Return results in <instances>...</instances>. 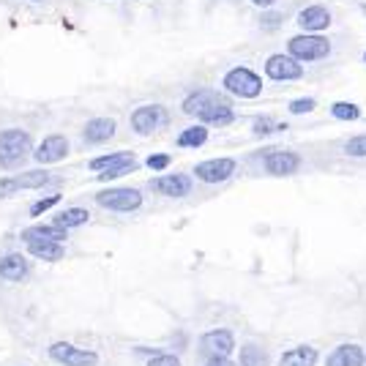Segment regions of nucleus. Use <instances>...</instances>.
<instances>
[{
	"label": "nucleus",
	"mask_w": 366,
	"mask_h": 366,
	"mask_svg": "<svg viewBox=\"0 0 366 366\" xmlns=\"http://www.w3.org/2000/svg\"><path fill=\"white\" fill-rule=\"evenodd\" d=\"M33 154V137L25 129H3L0 131V167L3 170H17L22 161H28Z\"/></svg>",
	"instance_id": "obj_1"
},
{
	"label": "nucleus",
	"mask_w": 366,
	"mask_h": 366,
	"mask_svg": "<svg viewBox=\"0 0 366 366\" xmlns=\"http://www.w3.org/2000/svg\"><path fill=\"white\" fill-rule=\"evenodd\" d=\"M55 181V175L47 167H38V170H28V173L19 175H6L0 178V200H9L19 192H31V189H44Z\"/></svg>",
	"instance_id": "obj_2"
},
{
	"label": "nucleus",
	"mask_w": 366,
	"mask_h": 366,
	"mask_svg": "<svg viewBox=\"0 0 366 366\" xmlns=\"http://www.w3.org/2000/svg\"><path fill=\"white\" fill-rule=\"evenodd\" d=\"M222 85L230 96L235 99H257L262 93V80L257 71H252L249 66H235L225 74Z\"/></svg>",
	"instance_id": "obj_3"
},
{
	"label": "nucleus",
	"mask_w": 366,
	"mask_h": 366,
	"mask_svg": "<svg viewBox=\"0 0 366 366\" xmlns=\"http://www.w3.org/2000/svg\"><path fill=\"white\" fill-rule=\"evenodd\" d=\"M142 192L131 189V186H112V189H102L96 192V205L112 213H131V210L142 208Z\"/></svg>",
	"instance_id": "obj_4"
},
{
	"label": "nucleus",
	"mask_w": 366,
	"mask_h": 366,
	"mask_svg": "<svg viewBox=\"0 0 366 366\" xmlns=\"http://www.w3.org/2000/svg\"><path fill=\"white\" fill-rule=\"evenodd\" d=\"M287 55L296 60H325L331 55V41L320 33H301L287 41Z\"/></svg>",
	"instance_id": "obj_5"
},
{
	"label": "nucleus",
	"mask_w": 366,
	"mask_h": 366,
	"mask_svg": "<svg viewBox=\"0 0 366 366\" xmlns=\"http://www.w3.org/2000/svg\"><path fill=\"white\" fill-rule=\"evenodd\" d=\"M167 123H170V112H167V107L164 104H142V107H137V109L131 112V118H129L131 131L140 134V137L156 134L158 129H164Z\"/></svg>",
	"instance_id": "obj_6"
},
{
	"label": "nucleus",
	"mask_w": 366,
	"mask_h": 366,
	"mask_svg": "<svg viewBox=\"0 0 366 366\" xmlns=\"http://www.w3.org/2000/svg\"><path fill=\"white\" fill-rule=\"evenodd\" d=\"M47 355H50V361H55V364H60V366H96L99 364V352L77 348V345H71V342H53V345L47 348Z\"/></svg>",
	"instance_id": "obj_7"
},
{
	"label": "nucleus",
	"mask_w": 366,
	"mask_h": 366,
	"mask_svg": "<svg viewBox=\"0 0 366 366\" xmlns=\"http://www.w3.org/2000/svg\"><path fill=\"white\" fill-rule=\"evenodd\" d=\"M222 104H227V99L222 93H216V90H210V87H200V90H194V93H189V96L183 99L181 109L203 123L216 107H222Z\"/></svg>",
	"instance_id": "obj_8"
},
{
	"label": "nucleus",
	"mask_w": 366,
	"mask_h": 366,
	"mask_svg": "<svg viewBox=\"0 0 366 366\" xmlns=\"http://www.w3.org/2000/svg\"><path fill=\"white\" fill-rule=\"evenodd\" d=\"M69 151H71V142L66 134H47V137L33 148L31 158H33L38 167H50V164L63 161V158L69 156Z\"/></svg>",
	"instance_id": "obj_9"
},
{
	"label": "nucleus",
	"mask_w": 366,
	"mask_h": 366,
	"mask_svg": "<svg viewBox=\"0 0 366 366\" xmlns=\"http://www.w3.org/2000/svg\"><path fill=\"white\" fill-rule=\"evenodd\" d=\"M265 77L274 80V82H293V80L303 77V66H301V60H296L287 53L271 55L265 60Z\"/></svg>",
	"instance_id": "obj_10"
},
{
	"label": "nucleus",
	"mask_w": 366,
	"mask_h": 366,
	"mask_svg": "<svg viewBox=\"0 0 366 366\" xmlns=\"http://www.w3.org/2000/svg\"><path fill=\"white\" fill-rule=\"evenodd\" d=\"M192 178L186 173H173V175H158L151 181V189L161 197H173V200H181V197H189L192 194Z\"/></svg>",
	"instance_id": "obj_11"
},
{
	"label": "nucleus",
	"mask_w": 366,
	"mask_h": 366,
	"mask_svg": "<svg viewBox=\"0 0 366 366\" xmlns=\"http://www.w3.org/2000/svg\"><path fill=\"white\" fill-rule=\"evenodd\" d=\"M31 260L22 254V252H6L0 257V279L11 281V284H19V281L31 279Z\"/></svg>",
	"instance_id": "obj_12"
},
{
	"label": "nucleus",
	"mask_w": 366,
	"mask_h": 366,
	"mask_svg": "<svg viewBox=\"0 0 366 366\" xmlns=\"http://www.w3.org/2000/svg\"><path fill=\"white\" fill-rule=\"evenodd\" d=\"M331 22H333L331 11H328L325 6H320V3L303 6L296 17V25L303 31V33H320V31L331 28Z\"/></svg>",
	"instance_id": "obj_13"
},
{
	"label": "nucleus",
	"mask_w": 366,
	"mask_h": 366,
	"mask_svg": "<svg viewBox=\"0 0 366 366\" xmlns=\"http://www.w3.org/2000/svg\"><path fill=\"white\" fill-rule=\"evenodd\" d=\"M238 167L235 158H208V161H200L194 167V175L203 181V183H222L227 178H232Z\"/></svg>",
	"instance_id": "obj_14"
},
{
	"label": "nucleus",
	"mask_w": 366,
	"mask_h": 366,
	"mask_svg": "<svg viewBox=\"0 0 366 366\" xmlns=\"http://www.w3.org/2000/svg\"><path fill=\"white\" fill-rule=\"evenodd\" d=\"M265 173L276 175V178H287V175H296L298 167H301V156L293 154V151H271L265 161H262Z\"/></svg>",
	"instance_id": "obj_15"
},
{
	"label": "nucleus",
	"mask_w": 366,
	"mask_h": 366,
	"mask_svg": "<svg viewBox=\"0 0 366 366\" xmlns=\"http://www.w3.org/2000/svg\"><path fill=\"white\" fill-rule=\"evenodd\" d=\"M115 131H118L115 118H90L82 126V140L85 145H104L115 137Z\"/></svg>",
	"instance_id": "obj_16"
},
{
	"label": "nucleus",
	"mask_w": 366,
	"mask_h": 366,
	"mask_svg": "<svg viewBox=\"0 0 366 366\" xmlns=\"http://www.w3.org/2000/svg\"><path fill=\"white\" fill-rule=\"evenodd\" d=\"M25 252L41 262H58L66 257V244H60V241H25Z\"/></svg>",
	"instance_id": "obj_17"
},
{
	"label": "nucleus",
	"mask_w": 366,
	"mask_h": 366,
	"mask_svg": "<svg viewBox=\"0 0 366 366\" xmlns=\"http://www.w3.org/2000/svg\"><path fill=\"white\" fill-rule=\"evenodd\" d=\"M325 366H366V350L361 345H342L331 350Z\"/></svg>",
	"instance_id": "obj_18"
},
{
	"label": "nucleus",
	"mask_w": 366,
	"mask_h": 366,
	"mask_svg": "<svg viewBox=\"0 0 366 366\" xmlns=\"http://www.w3.org/2000/svg\"><path fill=\"white\" fill-rule=\"evenodd\" d=\"M203 350L208 355H230L232 348H235V336L227 331V328H216V331H208L203 336Z\"/></svg>",
	"instance_id": "obj_19"
},
{
	"label": "nucleus",
	"mask_w": 366,
	"mask_h": 366,
	"mask_svg": "<svg viewBox=\"0 0 366 366\" xmlns=\"http://www.w3.org/2000/svg\"><path fill=\"white\" fill-rule=\"evenodd\" d=\"M19 238L22 241H60V244H66L69 230H63V227L58 225H33L28 227V230H22Z\"/></svg>",
	"instance_id": "obj_20"
},
{
	"label": "nucleus",
	"mask_w": 366,
	"mask_h": 366,
	"mask_svg": "<svg viewBox=\"0 0 366 366\" xmlns=\"http://www.w3.org/2000/svg\"><path fill=\"white\" fill-rule=\"evenodd\" d=\"M90 222V210L87 208H80V205H74V208H63L55 213L53 225L63 227V230H77V227H82Z\"/></svg>",
	"instance_id": "obj_21"
},
{
	"label": "nucleus",
	"mask_w": 366,
	"mask_h": 366,
	"mask_svg": "<svg viewBox=\"0 0 366 366\" xmlns=\"http://www.w3.org/2000/svg\"><path fill=\"white\" fill-rule=\"evenodd\" d=\"M317 350L309 348V345H298V348L287 350L279 358V366H314L317 364Z\"/></svg>",
	"instance_id": "obj_22"
},
{
	"label": "nucleus",
	"mask_w": 366,
	"mask_h": 366,
	"mask_svg": "<svg viewBox=\"0 0 366 366\" xmlns=\"http://www.w3.org/2000/svg\"><path fill=\"white\" fill-rule=\"evenodd\" d=\"M178 148H200L208 142V126L205 123H197V126H189L178 134Z\"/></svg>",
	"instance_id": "obj_23"
},
{
	"label": "nucleus",
	"mask_w": 366,
	"mask_h": 366,
	"mask_svg": "<svg viewBox=\"0 0 366 366\" xmlns=\"http://www.w3.org/2000/svg\"><path fill=\"white\" fill-rule=\"evenodd\" d=\"M123 161H134V154H131V151H115V154H107V156L90 158V161H87V170L102 173V170H109V167L123 164Z\"/></svg>",
	"instance_id": "obj_24"
},
{
	"label": "nucleus",
	"mask_w": 366,
	"mask_h": 366,
	"mask_svg": "<svg viewBox=\"0 0 366 366\" xmlns=\"http://www.w3.org/2000/svg\"><path fill=\"white\" fill-rule=\"evenodd\" d=\"M331 115L339 121H358L361 118V107L352 104V102H333Z\"/></svg>",
	"instance_id": "obj_25"
},
{
	"label": "nucleus",
	"mask_w": 366,
	"mask_h": 366,
	"mask_svg": "<svg viewBox=\"0 0 366 366\" xmlns=\"http://www.w3.org/2000/svg\"><path fill=\"white\" fill-rule=\"evenodd\" d=\"M241 366H268V358H265L262 348H257V345H244V348H241Z\"/></svg>",
	"instance_id": "obj_26"
},
{
	"label": "nucleus",
	"mask_w": 366,
	"mask_h": 366,
	"mask_svg": "<svg viewBox=\"0 0 366 366\" xmlns=\"http://www.w3.org/2000/svg\"><path fill=\"white\" fill-rule=\"evenodd\" d=\"M232 121H235V109L230 104H222V107H216L203 123H205V126H230Z\"/></svg>",
	"instance_id": "obj_27"
},
{
	"label": "nucleus",
	"mask_w": 366,
	"mask_h": 366,
	"mask_svg": "<svg viewBox=\"0 0 366 366\" xmlns=\"http://www.w3.org/2000/svg\"><path fill=\"white\" fill-rule=\"evenodd\" d=\"M260 31L262 33H276L281 28V22H284V17H281L279 11H271V9H262V14H260Z\"/></svg>",
	"instance_id": "obj_28"
},
{
	"label": "nucleus",
	"mask_w": 366,
	"mask_h": 366,
	"mask_svg": "<svg viewBox=\"0 0 366 366\" xmlns=\"http://www.w3.org/2000/svg\"><path fill=\"white\" fill-rule=\"evenodd\" d=\"M137 170V158L134 161H123V164H115V167H109V170H102V173H96L99 175V181H115V178H123V175H129V173H134Z\"/></svg>",
	"instance_id": "obj_29"
},
{
	"label": "nucleus",
	"mask_w": 366,
	"mask_h": 366,
	"mask_svg": "<svg viewBox=\"0 0 366 366\" xmlns=\"http://www.w3.org/2000/svg\"><path fill=\"white\" fill-rule=\"evenodd\" d=\"M60 203V194H47V197H41V200H36L33 205L28 208V213L33 216V219H38L41 213H47V210L53 208V205H58Z\"/></svg>",
	"instance_id": "obj_30"
},
{
	"label": "nucleus",
	"mask_w": 366,
	"mask_h": 366,
	"mask_svg": "<svg viewBox=\"0 0 366 366\" xmlns=\"http://www.w3.org/2000/svg\"><path fill=\"white\" fill-rule=\"evenodd\" d=\"M345 154L352 158H364L366 156V134H358V137H350L345 142Z\"/></svg>",
	"instance_id": "obj_31"
},
{
	"label": "nucleus",
	"mask_w": 366,
	"mask_h": 366,
	"mask_svg": "<svg viewBox=\"0 0 366 366\" xmlns=\"http://www.w3.org/2000/svg\"><path fill=\"white\" fill-rule=\"evenodd\" d=\"M170 161H173L170 154H154V156L145 158V167H148V170H167Z\"/></svg>",
	"instance_id": "obj_32"
},
{
	"label": "nucleus",
	"mask_w": 366,
	"mask_h": 366,
	"mask_svg": "<svg viewBox=\"0 0 366 366\" xmlns=\"http://www.w3.org/2000/svg\"><path fill=\"white\" fill-rule=\"evenodd\" d=\"M314 107H317V102L309 99V96H306V99H293V102H290V112H293V115H306V112H312Z\"/></svg>",
	"instance_id": "obj_33"
},
{
	"label": "nucleus",
	"mask_w": 366,
	"mask_h": 366,
	"mask_svg": "<svg viewBox=\"0 0 366 366\" xmlns=\"http://www.w3.org/2000/svg\"><path fill=\"white\" fill-rule=\"evenodd\" d=\"M145 366H183V364H181V358L173 355V352H161V355H154Z\"/></svg>",
	"instance_id": "obj_34"
},
{
	"label": "nucleus",
	"mask_w": 366,
	"mask_h": 366,
	"mask_svg": "<svg viewBox=\"0 0 366 366\" xmlns=\"http://www.w3.org/2000/svg\"><path fill=\"white\" fill-rule=\"evenodd\" d=\"M271 129H281V126H276V123L271 121V118H257L254 121V134H271Z\"/></svg>",
	"instance_id": "obj_35"
},
{
	"label": "nucleus",
	"mask_w": 366,
	"mask_h": 366,
	"mask_svg": "<svg viewBox=\"0 0 366 366\" xmlns=\"http://www.w3.org/2000/svg\"><path fill=\"white\" fill-rule=\"evenodd\" d=\"M205 366H238V364H232L227 355H210V361Z\"/></svg>",
	"instance_id": "obj_36"
},
{
	"label": "nucleus",
	"mask_w": 366,
	"mask_h": 366,
	"mask_svg": "<svg viewBox=\"0 0 366 366\" xmlns=\"http://www.w3.org/2000/svg\"><path fill=\"white\" fill-rule=\"evenodd\" d=\"M249 3H252V6H257V9H271L276 0H249Z\"/></svg>",
	"instance_id": "obj_37"
},
{
	"label": "nucleus",
	"mask_w": 366,
	"mask_h": 366,
	"mask_svg": "<svg viewBox=\"0 0 366 366\" xmlns=\"http://www.w3.org/2000/svg\"><path fill=\"white\" fill-rule=\"evenodd\" d=\"M31 3H44V0H31Z\"/></svg>",
	"instance_id": "obj_38"
},
{
	"label": "nucleus",
	"mask_w": 366,
	"mask_h": 366,
	"mask_svg": "<svg viewBox=\"0 0 366 366\" xmlns=\"http://www.w3.org/2000/svg\"><path fill=\"white\" fill-rule=\"evenodd\" d=\"M364 63H366V53H364Z\"/></svg>",
	"instance_id": "obj_39"
}]
</instances>
